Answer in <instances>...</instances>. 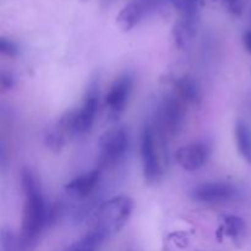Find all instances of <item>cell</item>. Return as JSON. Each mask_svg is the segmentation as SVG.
Returning <instances> with one entry per match:
<instances>
[{
    "mask_svg": "<svg viewBox=\"0 0 251 251\" xmlns=\"http://www.w3.org/2000/svg\"><path fill=\"white\" fill-rule=\"evenodd\" d=\"M225 2H227V4H237L239 0H223Z\"/></svg>",
    "mask_w": 251,
    "mask_h": 251,
    "instance_id": "cell-21",
    "label": "cell"
},
{
    "mask_svg": "<svg viewBox=\"0 0 251 251\" xmlns=\"http://www.w3.org/2000/svg\"><path fill=\"white\" fill-rule=\"evenodd\" d=\"M184 103L178 96H167L163 98L158 109L157 123L162 134L176 136L183 127L185 109Z\"/></svg>",
    "mask_w": 251,
    "mask_h": 251,
    "instance_id": "cell-6",
    "label": "cell"
},
{
    "mask_svg": "<svg viewBox=\"0 0 251 251\" xmlns=\"http://www.w3.org/2000/svg\"><path fill=\"white\" fill-rule=\"evenodd\" d=\"M100 176H102V169L96 168L81 174L77 178L73 179L65 185L66 193L70 196L76 199H85L90 196L95 191L100 184Z\"/></svg>",
    "mask_w": 251,
    "mask_h": 251,
    "instance_id": "cell-10",
    "label": "cell"
},
{
    "mask_svg": "<svg viewBox=\"0 0 251 251\" xmlns=\"http://www.w3.org/2000/svg\"><path fill=\"white\" fill-rule=\"evenodd\" d=\"M140 152H141L142 171H144L145 180L150 185L158 184L162 178L161 159H159L158 150H157L156 132L150 124H145L141 131L140 140Z\"/></svg>",
    "mask_w": 251,
    "mask_h": 251,
    "instance_id": "cell-5",
    "label": "cell"
},
{
    "mask_svg": "<svg viewBox=\"0 0 251 251\" xmlns=\"http://www.w3.org/2000/svg\"><path fill=\"white\" fill-rule=\"evenodd\" d=\"M235 140H237V147L240 156L251 164V130L247 123L243 120H238L234 127Z\"/></svg>",
    "mask_w": 251,
    "mask_h": 251,
    "instance_id": "cell-14",
    "label": "cell"
},
{
    "mask_svg": "<svg viewBox=\"0 0 251 251\" xmlns=\"http://www.w3.org/2000/svg\"><path fill=\"white\" fill-rule=\"evenodd\" d=\"M243 43H244L245 49L251 53V31L245 32L244 36H243Z\"/></svg>",
    "mask_w": 251,
    "mask_h": 251,
    "instance_id": "cell-20",
    "label": "cell"
},
{
    "mask_svg": "<svg viewBox=\"0 0 251 251\" xmlns=\"http://www.w3.org/2000/svg\"><path fill=\"white\" fill-rule=\"evenodd\" d=\"M220 230L233 242H238L245 234V222L238 216H223L220 221Z\"/></svg>",
    "mask_w": 251,
    "mask_h": 251,
    "instance_id": "cell-15",
    "label": "cell"
},
{
    "mask_svg": "<svg viewBox=\"0 0 251 251\" xmlns=\"http://www.w3.org/2000/svg\"><path fill=\"white\" fill-rule=\"evenodd\" d=\"M21 188L24 194V208L19 247L20 251H31L36 247L42 230L48 226V212L38 179L31 169H22Z\"/></svg>",
    "mask_w": 251,
    "mask_h": 251,
    "instance_id": "cell-1",
    "label": "cell"
},
{
    "mask_svg": "<svg viewBox=\"0 0 251 251\" xmlns=\"http://www.w3.org/2000/svg\"><path fill=\"white\" fill-rule=\"evenodd\" d=\"M108 235L97 228H92L83 237L76 240L65 251H98Z\"/></svg>",
    "mask_w": 251,
    "mask_h": 251,
    "instance_id": "cell-13",
    "label": "cell"
},
{
    "mask_svg": "<svg viewBox=\"0 0 251 251\" xmlns=\"http://www.w3.org/2000/svg\"><path fill=\"white\" fill-rule=\"evenodd\" d=\"M65 135H64L58 127H55V129H51L50 131L47 132L44 141H46V145L49 149L53 150L54 152H58L60 151L64 147V145H65Z\"/></svg>",
    "mask_w": 251,
    "mask_h": 251,
    "instance_id": "cell-16",
    "label": "cell"
},
{
    "mask_svg": "<svg viewBox=\"0 0 251 251\" xmlns=\"http://www.w3.org/2000/svg\"><path fill=\"white\" fill-rule=\"evenodd\" d=\"M0 83H1V86L5 88V90H10V88L14 87L15 85L14 77H12L10 74L2 71V73L0 74Z\"/></svg>",
    "mask_w": 251,
    "mask_h": 251,
    "instance_id": "cell-19",
    "label": "cell"
},
{
    "mask_svg": "<svg viewBox=\"0 0 251 251\" xmlns=\"http://www.w3.org/2000/svg\"><path fill=\"white\" fill-rule=\"evenodd\" d=\"M100 103V88L98 80L93 78L88 85L83 97V102L78 109L65 113L58 122V127L65 136L68 135H82L91 130L95 123L96 114Z\"/></svg>",
    "mask_w": 251,
    "mask_h": 251,
    "instance_id": "cell-2",
    "label": "cell"
},
{
    "mask_svg": "<svg viewBox=\"0 0 251 251\" xmlns=\"http://www.w3.org/2000/svg\"><path fill=\"white\" fill-rule=\"evenodd\" d=\"M98 168L119 163L129 149V136L124 127L114 126L105 130L98 140Z\"/></svg>",
    "mask_w": 251,
    "mask_h": 251,
    "instance_id": "cell-4",
    "label": "cell"
},
{
    "mask_svg": "<svg viewBox=\"0 0 251 251\" xmlns=\"http://www.w3.org/2000/svg\"><path fill=\"white\" fill-rule=\"evenodd\" d=\"M0 51L4 55L10 56V58H14L19 54V47L16 46V43L11 41V39H7L5 37L0 38Z\"/></svg>",
    "mask_w": 251,
    "mask_h": 251,
    "instance_id": "cell-18",
    "label": "cell"
},
{
    "mask_svg": "<svg viewBox=\"0 0 251 251\" xmlns=\"http://www.w3.org/2000/svg\"><path fill=\"white\" fill-rule=\"evenodd\" d=\"M147 6L141 0H131L127 2L117 16V24L124 32L134 28L147 12Z\"/></svg>",
    "mask_w": 251,
    "mask_h": 251,
    "instance_id": "cell-11",
    "label": "cell"
},
{
    "mask_svg": "<svg viewBox=\"0 0 251 251\" xmlns=\"http://www.w3.org/2000/svg\"><path fill=\"white\" fill-rule=\"evenodd\" d=\"M134 210V201L130 196L120 195L102 203L92 216L93 227L105 234H115L124 228Z\"/></svg>",
    "mask_w": 251,
    "mask_h": 251,
    "instance_id": "cell-3",
    "label": "cell"
},
{
    "mask_svg": "<svg viewBox=\"0 0 251 251\" xmlns=\"http://www.w3.org/2000/svg\"><path fill=\"white\" fill-rule=\"evenodd\" d=\"M238 196L235 186L228 183H203L193 189L191 198L200 203H222L234 200Z\"/></svg>",
    "mask_w": 251,
    "mask_h": 251,
    "instance_id": "cell-7",
    "label": "cell"
},
{
    "mask_svg": "<svg viewBox=\"0 0 251 251\" xmlns=\"http://www.w3.org/2000/svg\"><path fill=\"white\" fill-rule=\"evenodd\" d=\"M134 88V75L125 73L114 80L105 96V104L114 114H119L126 107Z\"/></svg>",
    "mask_w": 251,
    "mask_h": 251,
    "instance_id": "cell-9",
    "label": "cell"
},
{
    "mask_svg": "<svg viewBox=\"0 0 251 251\" xmlns=\"http://www.w3.org/2000/svg\"><path fill=\"white\" fill-rule=\"evenodd\" d=\"M176 96L185 103L198 104L201 100V88L198 81L191 76H183L174 83Z\"/></svg>",
    "mask_w": 251,
    "mask_h": 251,
    "instance_id": "cell-12",
    "label": "cell"
},
{
    "mask_svg": "<svg viewBox=\"0 0 251 251\" xmlns=\"http://www.w3.org/2000/svg\"><path fill=\"white\" fill-rule=\"evenodd\" d=\"M1 251H20L19 239L5 230H2L1 234Z\"/></svg>",
    "mask_w": 251,
    "mask_h": 251,
    "instance_id": "cell-17",
    "label": "cell"
},
{
    "mask_svg": "<svg viewBox=\"0 0 251 251\" xmlns=\"http://www.w3.org/2000/svg\"><path fill=\"white\" fill-rule=\"evenodd\" d=\"M211 154V146L206 141H198L185 145L176 150V163L186 172H195L207 162Z\"/></svg>",
    "mask_w": 251,
    "mask_h": 251,
    "instance_id": "cell-8",
    "label": "cell"
}]
</instances>
